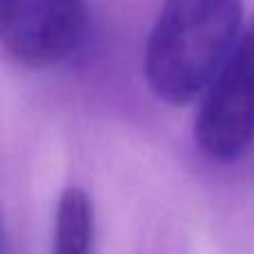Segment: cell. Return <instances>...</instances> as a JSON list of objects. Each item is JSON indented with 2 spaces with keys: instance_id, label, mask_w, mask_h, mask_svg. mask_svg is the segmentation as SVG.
<instances>
[{
  "instance_id": "2",
  "label": "cell",
  "mask_w": 254,
  "mask_h": 254,
  "mask_svg": "<svg viewBox=\"0 0 254 254\" xmlns=\"http://www.w3.org/2000/svg\"><path fill=\"white\" fill-rule=\"evenodd\" d=\"M194 138L216 163L241 158L254 145V25L203 92Z\"/></svg>"
},
{
  "instance_id": "4",
  "label": "cell",
  "mask_w": 254,
  "mask_h": 254,
  "mask_svg": "<svg viewBox=\"0 0 254 254\" xmlns=\"http://www.w3.org/2000/svg\"><path fill=\"white\" fill-rule=\"evenodd\" d=\"M96 214L80 188H67L56 207L52 254H94Z\"/></svg>"
},
{
  "instance_id": "3",
  "label": "cell",
  "mask_w": 254,
  "mask_h": 254,
  "mask_svg": "<svg viewBox=\"0 0 254 254\" xmlns=\"http://www.w3.org/2000/svg\"><path fill=\"white\" fill-rule=\"evenodd\" d=\"M85 27V0H0L4 52L31 69L69 58L83 43Z\"/></svg>"
},
{
  "instance_id": "1",
  "label": "cell",
  "mask_w": 254,
  "mask_h": 254,
  "mask_svg": "<svg viewBox=\"0 0 254 254\" xmlns=\"http://www.w3.org/2000/svg\"><path fill=\"white\" fill-rule=\"evenodd\" d=\"M243 36V0H165L145 45L154 96L188 105L203 96Z\"/></svg>"
},
{
  "instance_id": "5",
  "label": "cell",
  "mask_w": 254,
  "mask_h": 254,
  "mask_svg": "<svg viewBox=\"0 0 254 254\" xmlns=\"http://www.w3.org/2000/svg\"><path fill=\"white\" fill-rule=\"evenodd\" d=\"M2 254H9V250H7V243H4V250H2Z\"/></svg>"
}]
</instances>
